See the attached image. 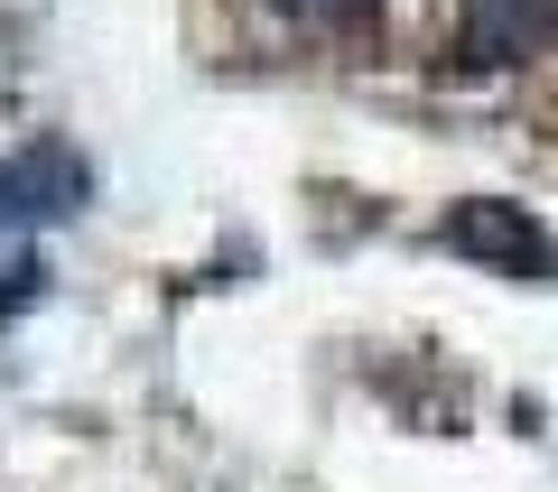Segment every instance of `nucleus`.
Wrapping results in <instances>:
<instances>
[{
    "instance_id": "nucleus-1",
    "label": "nucleus",
    "mask_w": 558,
    "mask_h": 492,
    "mask_svg": "<svg viewBox=\"0 0 558 492\" xmlns=\"http://www.w3.org/2000/svg\"><path fill=\"white\" fill-rule=\"evenodd\" d=\"M438 242L457 260H484V270H512V279H549L558 270V242L539 233L521 205H502V196H465L457 214L438 223Z\"/></svg>"
},
{
    "instance_id": "nucleus-2",
    "label": "nucleus",
    "mask_w": 558,
    "mask_h": 492,
    "mask_svg": "<svg viewBox=\"0 0 558 492\" xmlns=\"http://www.w3.org/2000/svg\"><path fill=\"white\" fill-rule=\"evenodd\" d=\"M558 38V0H465L457 10V65H521Z\"/></svg>"
},
{
    "instance_id": "nucleus-3",
    "label": "nucleus",
    "mask_w": 558,
    "mask_h": 492,
    "mask_svg": "<svg viewBox=\"0 0 558 492\" xmlns=\"http://www.w3.org/2000/svg\"><path fill=\"white\" fill-rule=\"evenodd\" d=\"M65 205H84L75 149L38 139L28 158H10V168H0V214H10V223H47V214H65Z\"/></svg>"
},
{
    "instance_id": "nucleus-4",
    "label": "nucleus",
    "mask_w": 558,
    "mask_h": 492,
    "mask_svg": "<svg viewBox=\"0 0 558 492\" xmlns=\"http://www.w3.org/2000/svg\"><path fill=\"white\" fill-rule=\"evenodd\" d=\"M289 20H317V28H344V20H363L373 0H279Z\"/></svg>"
}]
</instances>
